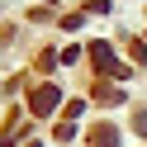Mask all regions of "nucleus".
Masks as SVG:
<instances>
[{"label":"nucleus","instance_id":"4","mask_svg":"<svg viewBox=\"0 0 147 147\" xmlns=\"http://www.w3.org/2000/svg\"><path fill=\"white\" fill-rule=\"evenodd\" d=\"M119 100H123V95H119L114 86H100V90H95V105H119Z\"/></svg>","mask_w":147,"mask_h":147},{"label":"nucleus","instance_id":"2","mask_svg":"<svg viewBox=\"0 0 147 147\" xmlns=\"http://www.w3.org/2000/svg\"><path fill=\"white\" fill-rule=\"evenodd\" d=\"M57 86H38V90H33V100H29V109H33V114H52V109H57Z\"/></svg>","mask_w":147,"mask_h":147},{"label":"nucleus","instance_id":"3","mask_svg":"<svg viewBox=\"0 0 147 147\" xmlns=\"http://www.w3.org/2000/svg\"><path fill=\"white\" fill-rule=\"evenodd\" d=\"M90 147H119V133H114L109 123H100L95 133H90Z\"/></svg>","mask_w":147,"mask_h":147},{"label":"nucleus","instance_id":"1","mask_svg":"<svg viewBox=\"0 0 147 147\" xmlns=\"http://www.w3.org/2000/svg\"><path fill=\"white\" fill-rule=\"evenodd\" d=\"M90 62H95V71H105V76H114V81L128 76V67H119V62H114L109 43H90Z\"/></svg>","mask_w":147,"mask_h":147}]
</instances>
